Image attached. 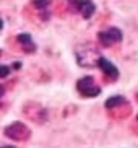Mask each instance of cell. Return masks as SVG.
Segmentation results:
<instances>
[{"label":"cell","instance_id":"ba28073f","mask_svg":"<svg viewBox=\"0 0 138 148\" xmlns=\"http://www.w3.org/2000/svg\"><path fill=\"white\" fill-rule=\"evenodd\" d=\"M120 104H125V98L124 96H112L106 101V108L107 109H112V108H117Z\"/></svg>","mask_w":138,"mask_h":148},{"label":"cell","instance_id":"3957f363","mask_svg":"<svg viewBox=\"0 0 138 148\" xmlns=\"http://www.w3.org/2000/svg\"><path fill=\"white\" fill-rule=\"evenodd\" d=\"M77 88L85 98H96L101 93V88L94 83L93 77H83V78H80L77 83Z\"/></svg>","mask_w":138,"mask_h":148},{"label":"cell","instance_id":"30bf717a","mask_svg":"<svg viewBox=\"0 0 138 148\" xmlns=\"http://www.w3.org/2000/svg\"><path fill=\"white\" fill-rule=\"evenodd\" d=\"M8 73H10V67H7V65H2V67H0V77H2V78L8 77Z\"/></svg>","mask_w":138,"mask_h":148},{"label":"cell","instance_id":"52a82bcc","mask_svg":"<svg viewBox=\"0 0 138 148\" xmlns=\"http://www.w3.org/2000/svg\"><path fill=\"white\" fill-rule=\"evenodd\" d=\"M16 41L20 44H21V47L25 52H34L36 51V44L33 42V38H31V34H28V33H21V34H18Z\"/></svg>","mask_w":138,"mask_h":148},{"label":"cell","instance_id":"277c9868","mask_svg":"<svg viewBox=\"0 0 138 148\" xmlns=\"http://www.w3.org/2000/svg\"><path fill=\"white\" fill-rule=\"evenodd\" d=\"M98 39L104 47H111L114 42H120L122 41V31L117 28H109L106 31H101L98 34Z\"/></svg>","mask_w":138,"mask_h":148},{"label":"cell","instance_id":"5b68a950","mask_svg":"<svg viewBox=\"0 0 138 148\" xmlns=\"http://www.w3.org/2000/svg\"><path fill=\"white\" fill-rule=\"evenodd\" d=\"M68 3L73 10L80 12L81 16L86 18V20L93 16V13H94V10H96L94 3H93L91 0H68Z\"/></svg>","mask_w":138,"mask_h":148},{"label":"cell","instance_id":"7a4b0ae2","mask_svg":"<svg viewBox=\"0 0 138 148\" xmlns=\"http://www.w3.org/2000/svg\"><path fill=\"white\" fill-rule=\"evenodd\" d=\"M3 134L12 140H18V142H23V140H28L31 135V130L23 124V122H13L10 125L5 127Z\"/></svg>","mask_w":138,"mask_h":148},{"label":"cell","instance_id":"8992f818","mask_svg":"<svg viewBox=\"0 0 138 148\" xmlns=\"http://www.w3.org/2000/svg\"><path fill=\"white\" fill-rule=\"evenodd\" d=\"M99 67H101V70H102L104 73L107 75L109 78H112V80L119 78V70H117V67L114 65L112 62H109L107 59H106V57H101Z\"/></svg>","mask_w":138,"mask_h":148},{"label":"cell","instance_id":"6da1fadb","mask_svg":"<svg viewBox=\"0 0 138 148\" xmlns=\"http://www.w3.org/2000/svg\"><path fill=\"white\" fill-rule=\"evenodd\" d=\"M101 54L96 47L91 44H81L77 47V64L83 69H93V67H99Z\"/></svg>","mask_w":138,"mask_h":148},{"label":"cell","instance_id":"9c48e42d","mask_svg":"<svg viewBox=\"0 0 138 148\" xmlns=\"http://www.w3.org/2000/svg\"><path fill=\"white\" fill-rule=\"evenodd\" d=\"M33 3H34L36 8L39 10H46L51 5V0H33Z\"/></svg>","mask_w":138,"mask_h":148},{"label":"cell","instance_id":"7c38bea8","mask_svg":"<svg viewBox=\"0 0 138 148\" xmlns=\"http://www.w3.org/2000/svg\"><path fill=\"white\" fill-rule=\"evenodd\" d=\"M137 119H138V114H137Z\"/></svg>","mask_w":138,"mask_h":148},{"label":"cell","instance_id":"8fae6325","mask_svg":"<svg viewBox=\"0 0 138 148\" xmlns=\"http://www.w3.org/2000/svg\"><path fill=\"white\" fill-rule=\"evenodd\" d=\"M2 148H15V147H2Z\"/></svg>","mask_w":138,"mask_h":148}]
</instances>
